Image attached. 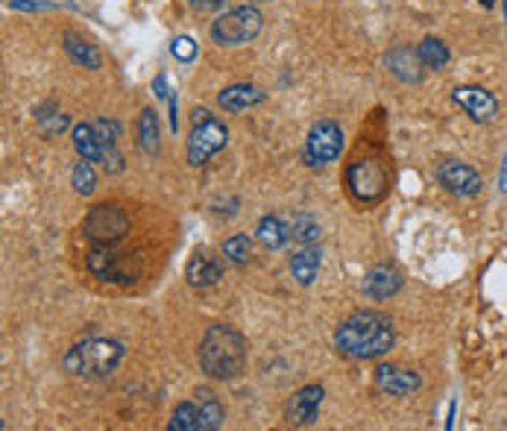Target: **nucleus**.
Listing matches in <instances>:
<instances>
[{"instance_id": "nucleus-32", "label": "nucleus", "mask_w": 507, "mask_h": 431, "mask_svg": "<svg viewBox=\"0 0 507 431\" xmlns=\"http://www.w3.org/2000/svg\"><path fill=\"white\" fill-rule=\"evenodd\" d=\"M9 9H15V13H47L53 4H45V0H13Z\"/></svg>"}, {"instance_id": "nucleus-18", "label": "nucleus", "mask_w": 507, "mask_h": 431, "mask_svg": "<svg viewBox=\"0 0 507 431\" xmlns=\"http://www.w3.org/2000/svg\"><path fill=\"white\" fill-rule=\"evenodd\" d=\"M320 262H322L320 246H314V244L302 246V250L290 258V276L296 279V285H302V288L314 285V279L320 273Z\"/></svg>"}, {"instance_id": "nucleus-30", "label": "nucleus", "mask_w": 507, "mask_h": 431, "mask_svg": "<svg viewBox=\"0 0 507 431\" xmlns=\"http://www.w3.org/2000/svg\"><path fill=\"white\" fill-rule=\"evenodd\" d=\"M170 53H174L179 62H193L200 53V45L191 36H176L174 41H170Z\"/></svg>"}, {"instance_id": "nucleus-33", "label": "nucleus", "mask_w": 507, "mask_h": 431, "mask_svg": "<svg viewBox=\"0 0 507 431\" xmlns=\"http://www.w3.org/2000/svg\"><path fill=\"white\" fill-rule=\"evenodd\" d=\"M193 13H220L229 0H188Z\"/></svg>"}, {"instance_id": "nucleus-25", "label": "nucleus", "mask_w": 507, "mask_h": 431, "mask_svg": "<svg viewBox=\"0 0 507 431\" xmlns=\"http://www.w3.org/2000/svg\"><path fill=\"white\" fill-rule=\"evenodd\" d=\"M71 185H73V191L80 194V197H91V194L97 191V174H94L91 161L80 159L77 165H73V170H71Z\"/></svg>"}, {"instance_id": "nucleus-6", "label": "nucleus", "mask_w": 507, "mask_h": 431, "mask_svg": "<svg viewBox=\"0 0 507 431\" xmlns=\"http://www.w3.org/2000/svg\"><path fill=\"white\" fill-rule=\"evenodd\" d=\"M82 232L89 235L94 244H117L129 232V218L124 209H117L115 203H103L89 211V218L82 223Z\"/></svg>"}, {"instance_id": "nucleus-5", "label": "nucleus", "mask_w": 507, "mask_h": 431, "mask_svg": "<svg viewBox=\"0 0 507 431\" xmlns=\"http://www.w3.org/2000/svg\"><path fill=\"white\" fill-rule=\"evenodd\" d=\"M264 27V15L255 6H235L229 13H223L218 21H211V41L220 47H241L246 41H253Z\"/></svg>"}, {"instance_id": "nucleus-1", "label": "nucleus", "mask_w": 507, "mask_h": 431, "mask_svg": "<svg viewBox=\"0 0 507 431\" xmlns=\"http://www.w3.org/2000/svg\"><path fill=\"white\" fill-rule=\"evenodd\" d=\"M393 343H396L393 320L373 308L355 311V315L343 320L338 332H334V349L355 361L382 358V355L393 349Z\"/></svg>"}, {"instance_id": "nucleus-37", "label": "nucleus", "mask_w": 507, "mask_h": 431, "mask_svg": "<svg viewBox=\"0 0 507 431\" xmlns=\"http://www.w3.org/2000/svg\"><path fill=\"white\" fill-rule=\"evenodd\" d=\"M504 18H507V0H504Z\"/></svg>"}, {"instance_id": "nucleus-11", "label": "nucleus", "mask_w": 507, "mask_h": 431, "mask_svg": "<svg viewBox=\"0 0 507 431\" xmlns=\"http://www.w3.org/2000/svg\"><path fill=\"white\" fill-rule=\"evenodd\" d=\"M451 100H455L463 112H467L476 124H490L495 115H499V100L481 85H458L451 91Z\"/></svg>"}, {"instance_id": "nucleus-36", "label": "nucleus", "mask_w": 507, "mask_h": 431, "mask_svg": "<svg viewBox=\"0 0 507 431\" xmlns=\"http://www.w3.org/2000/svg\"><path fill=\"white\" fill-rule=\"evenodd\" d=\"M478 4H481L484 9H493V6H495V0H478Z\"/></svg>"}, {"instance_id": "nucleus-7", "label": "nucleus", "mask_w": 507, "mask_h": 431, "mask_svg": "<svg viewBox=\"0 0 507 431\" xmlns=\"http://www.w3.org/2000/svg\"><path fill=\"white\" fill-rule=\"evenodd\" d=\"M343 150V129L334 121H317L311 126L305 142V165L308 168H326L338 161Z\"/></svg>"}, {"instance_id": "nucleus-28", "label": "nucleus", "mask_w": 507, "mask_h": 431, "mask_svg": "<svg viewBox=\"0 0 507 431\" xmlns=\"http://www.w3.org/2000/svg\"><path fill=\"white\" fill-rule=\"evenodd\" d=\"M294 238L299 244H314L320 238V223L311 214H296L294 220Z\"/></svg>"}, {"instance_id": "nucleus-16", "label": "nucleus", "mask_w": 507, "mask_h": 431, "mask_svg": "<svg viewBox=\"0 0 507 431\" xmlns=\"http://www.w3.org/2000/svg\"><path fill=\"white\" fill-rule=\"evenodd\" d=\"M384 65H387V71H391L393 77H396L399 82H405V85L423 80V68H425V65L419 62V53L411 50L408 45H396V47L384 56Z\"/></svg>"}, {"instance_id": "nucleus-17", "label": "nucleus", "mask_w": 507, "mask_h": 431, "mask_svg": "<svg viewBox=\"0 0 507 431\" xmlns=\"http://www.w3.org/2000/svg\"><path fill=\"white\" fill-rule=\"evenodd\" d=\"M185 279L191 288H211L223 279V262L218 255L197 250L185 264Z\"/></svg>"}, {"instance_id": "nucleus-35", "label": "nucleus", "mask_w": 507, "mask_h": 431, "mask_svg": "<svg viewBox=\"0 0 507 431\" xmlns=\"http://www.w3.org/2000/svg\"><path fill=\"white\" fill-rule=\"evenodd\" d=\"M455 408H458L455 402L449 405V419H446V428H451V426H455Z\"/></svg>"}, {"instance_id": "nucleus-23", "label": "nucleus", "mask_w": 507, "mask_h": 431, "mask_svg": "<svg viewBox=\"0 0 507 431\" xmlns=\"http://www.w3.org/2000/svg\"><path fill=\"white\" fill-rule=\"evenodd\" d=\"M138 144H142L147 156H156L161 150V126L153 109H144L142 117H138Z\"/></svg>"}, {"instance_id": "nucleus-22", "label": "nucleus", "mask_w": 507, "mask_h": 431, "mask_svg": "<svg viewBox=\"0 0 507 431\" xmlns=\"http://www.w3.org/2000/svg\"><path fill=\"white\" fill-rule=\"evenodd\" d=\"M255 238L258 244L264 246V250H282V246L288 244L290 232L288 226L282 223V218H276V214H264L262 220H258L255 226Z\"/></svg>"}, {"instance_id": "nucleus-14", "label": "nucleus", "mask_w": 507, "mask_h": 431, "mask_svg": "<svg viewBox=\"0 0 507 431\" xmlns=\"http://www.w3.org/2000/svg\"><path fill=\"white\" fill-rule=\"evenodd\" d=\"M267 100V91L258 89L253 82H235V85H226V89L218 94V106L223 112L229 115H238V112H246L253 109V106L264 103Z\"/></svg>"}, {"instance_id": "nucleus-24", "label": "nucleus", "mask_w": 507, "mask_h": 431, "mask_svg": "<svg viewBox=\"0 0 507 431\" xmlns=\"http://www.w3.org/2000/svg\"><path fill=\"white\" fill-rule=\"evenodd\" d=\"M417 53H419V62H423L425 68H431V71H440V68H446V65H449V59H451L449 47H446V45H443V41H440V39H434V36H425L423 41H419Z\"/></svg>"}, {"instance_id": "nucleus-21", "label": "nucleus", "mask_w": 507, "mask_h": 431, "mask_svg": "<svg viewBox=\"0 0 507 431\" xmlns=\"http://www.w3.org/2000/svg\"><path fill=\"white\" fill-rule=\"evenodd\" d=\"M197 408H200V431H218V428H223V423H226V411H223V405H220V400L218 396H214L211 391H206V387H200L197 393Z\"/></svg>"}, {"instance_id": "nucleus-2", "label": "nucleus", "mask_w": 507, "mask_h": 431, "mask_svg": "<svg viewBox=\"0 0 507 431\" xmlns=\"http://www.w3.org/2000/svg\"><path fill=\"white\" fill-rule=\"evenodd\" d=\"M246 355H250L246 338L238 329L223 326V323H214V326L206 329V335H202L200 349H197L202 373L218 382L238 379L246 367Z\"/></svg>"}, {"instance_id": "nucleus-4", "label": "nucleus", "mask_w": 507, "mask_h": 431, "mask_svg": "<svg viewBox=\"0 0 507 431\" xmlns=\"http://www.w3.org/2000/svg\"><path fill=\"white\" fill-rule=\"evenodd\" d=\"M229 144V126L209 109H193L191 115V135H188V165L202 168L211 156Z\"/></svg>"}, {"instance_id": "nucleus-34", "label": "nucleus", "mask_w": 507, "mask_h": 431, "mask_svg": "<svg viewBox=\"0 0 507 431\" xmlns=\"http://www.w3.org/2000/svg\"><path fill=\"white\" fill-rule=\"evenodd\" d=\"M153 89H156V97H161V100H168L170 91H168V80H165V73H159L156 82H153Z\"/></svg>"}, {"instance_id": "nucleus-31", "label": "nucleus", "mask_w": 507, "mask_h": 431, "mask_svg": "<svg viewBox=\"0 0 507 431\" xmlns=\"http://www.w3.org/2000/svg\"><path fill=\"white\" fill-rule=\"evenodd\" d=\"M94 129H97V135H100L103 144H117V138H121V124L112 121V117H100V121H94Z\"/></svg>"}, {"instance_id": "nucleus-15", "label": "nucleus", "mask_w": 507, "mask_h": 431, "mask_svg": "<svg viewBox=\"0 0 507 431\" xmlns=\"http://www.w3.org/2000/svg\"><path fill=\"white\" fill-rule=\"evenodd\" d=\"M361 290L364 297L382 303V299H391L402 290V276H399V271H393V267L379 264L373 267V271H366V276L361 279Z\"/></svg>"}, {"instance_id": "nucleus-19", "label": "nucleus", "mask_w": 507, "mask_h": 431, "mask_svg": "<svg viewBox=\"0 0 507 431\" xmlns=\"http://www.w3.org/2000/svg\"><path fill=\"white\" fill-rule=\"evenodd\" d=\"M71 142H73V150L80 153V159L100 161V165H103L106 144L100 142V135H97L94 124H77V126H73L71 129Z\"/></svg>"}, {"instance_id": "nucleus-12", "label": "nucleus", "mask_w": 507, "mask_h": 431, "mask_svg": "<svg viewBox=\"0 0 507 431\" xmlns=\"http://www.w3.org/2000/svg\"><path fill=\"white\" fill-rule=\"evenodd\" d=\"M322 396H326V391H322L320 384L302 387V391H296L290 396V402L285 405V419L290 426H314L320 417Z\"/></svg>"}, {"instance_id": "nucleus-3", "label": "nucleus", "mask_w": 507, "mask_h": 431, "mask_svg": "<svg viewBox=\"0 0 507 431\" xmlns=\"http://www.w3.org/2000/svg\"><path fill=\"white\" fill-rule=\"evenodd\" d=\"M124 343H117L112 338H89L80 340L64 352V370L77 379H106L112 375L124 361Z\"/></svg>"}, {"instance_id": "nucleus-8", "label": "nucleus", "mask_w": 507, "mask_h": 431, "mask_svg": "<svg viewBox=\"0 0 507 431\" xmlns=\"http://www.w3.org/2000/svg\"><path fill=\"white\" fill-rule=\"evenodd\" d=\"M89 273L100 282H115V285H126L138 276V267H129V258L124 253H115L109 244H97L89 250Z\"/></svg>"}, {"instance_id": "nucleus-27", "label": "nucleus", "mask_w": 507, "mask_h": 431, "mask_svg": "<svg viewBox=\"0 0 507 431\" xmlns=\"http://www.w3.org/2000/svg\"><path fill=\"white\" fill-rule=\"evenodd\" d=\"M223 255L229 258L232 264L244 267L253 258V241L246 235H232V238L223 241Z\"/></svg>"}, {"instance_id": "nucleus-10", "label": "nucleus", "mask_w": 507, "mask_h": 431, "mask_svg": "<svg viewBox=\"0 0 507 431\" xmlns=\"http://www.w3.org/2000/svg\"><path fill=\"white\" fill-rule=\"evenodd\" d=\"M437 182L455 197H476L481 191V174L467 161H443L437 168Z\"/></svg>"}, {"instance_id": "nucleus-26", "label": "nucleus", "mask_w": 507, "mask_h": 431, "mask_svg": "<svg viewBox=\"0 0 507 431\" xmlns=\"http://www.w3.org/2000/svg\"><path fill=\"white\" fill-rule=\"evenodd\" d=\"M170 431H200V408L197 402H179L168 423Z\"/></svg>"}, {"instance_id": "nucleus-9", "label": "nucleus", "mask_w": 507, "mask_h": 431, "mask_svg": "<svg viewBox=\"0 0 507 431\" xmlns=\"http://www.w3.org/2000/svg\"><path fill=\"white\" fill-rule=\"evenodd\" d=\"M347 179H349L352 197H355V200H361V203L379 200L382 194L387 191V174H384V168H382L375 159L355 161V165L349 168Z\"/></svg>"}, {"instance_id": "nucleus-13", "label": "nucleus", "mask_w": 507, "mask_h": 431, "mask_svg": "<svg viewBox=\"0 0 507 431\" xmlns=\"http://www.w3.org/2000/svg\"><path fill=\"white\" fill-rule=\"evenodd\" d=\"M375 384H379V391L391 396H411L423 387V375L396 367V364H382V367H375Z\"/></svg>"}, {"instance_id": "nucleus-20", "label": "nucleus", "mask_w": 507, "mask_h": 431, "mask_svg": "<svg viewBox=\"0 0 507 431\" xmlns=\"http://www.w3.org/2000/svg\"><path fill=\"white\" fill-rule=\"evenodd\" d=\"M62 41H64L62 47H64V53L71 56L73 65H82V68H89V71H97V68L103 65L100 50H97L89 39L77 36V32H64Z\"/></svg>"}, {"instance_id": "nucleus-29", "label": "nucleus", "mask_w": 507, "mask_h": 431, "mask_svg": "<svg viewBox=\"0 0 507 431\" xmlns=\"http://www.w3.org/2000/svg\"><path fill=\"white\" fill-rule=\"evenodd\" d=\"M36 117H39L41 133H45V135H59L62 129H68V126H71L68 115H62V112H56V109H53V112L47 115V106H45V109H39Z\"/></svg>"}]
</instances>
